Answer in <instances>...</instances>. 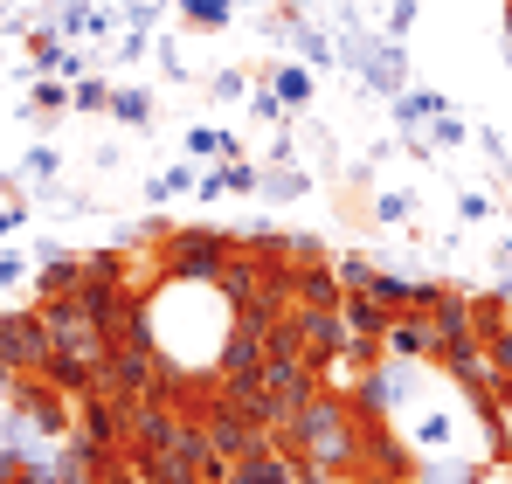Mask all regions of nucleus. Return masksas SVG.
I'll return each mask as SVG.
<instances>
[{"label": "nucleus", "instance_id": "nucleus-1", "mask_svg": "<svg viewBox=\"0 0 512 484\" xmlns=\"http://www.w3.org/2000/svg\"><path fill=\"white\" fill-rule=\"evenodd\" d=\"M277 443H284L298 464H312V471L353 478V471L367 464V415L346 402V395H333V388H312V402L284 415Z\"/></svg>", "mask_w": 512, "mask_h": 484}, {"label": "nucleus", "instance_id": "nucleus-2", "mask_svg": "<svg viewBox=\"0 0 512 484\" xmlns=\"http://www.w3.org/2000/svg\"><path fill=\"white\" fill-rule=\"evenodd\" d=\"M153 249H160V277L167 284H215L222 263H229V249H236V236L229 229H167Z\"/></svg>", "mask_w": 512, "mask_h": 484}, {"label": "nucleus", "instance_id": "nucleus-3", "mask_svg": "<svg viewBox=\"0 0 512 484\" xmlns=\"http://www.w3.org/2000/svg\"><path fill=\"white\" fill-rule=\"evenodd\" d=\"M194 422H201V436H208V450H215L222 464H236V457H250L256 443L270 436V429H256V422H250V415H243L236 402H229L222 388H208V395H201V415H194Z\"/></svg>", "mask_w": 512, "mask_h": 484}, {"label": "nucleus", "instance_id": "nucleus-4", "mask_svg": "<svg viewBox=\"0 0 512 484\" xmlns=\"http://www.w3.org/2000/svg\"><path fill=\"white\" fill-rule=\"evenodd\" d=\"M42 360H49L42 305H14V312H0V367H7V374H42Z\"/></svg>", "mask_w": 512, "mask_h": 484}, {"label": "nucleus", "instance_id": "nucleus-5", "mask_svg": "<svg viewBox=\"0 0 512 484\" xmlns=\"http://www.w3.org/2000/svg\"><path fill=\"white\" fill-rule=\"evenodd\" d=\"M312 388H319V374L305 360H263V415H270V436L284 429L291 408L312 402Z\"/></svg>", "mask_w": 512, "mask_h": 484}, {"label": "nucleus", "instance_id": "nucleus-6", "mask_svg": "<svg viewBox=\"0 0 512 484\" xmlns=\"http://www.w3.org/2000/svg\"><path fill=\"white\" fill-rule=\"evenodd\" d=\"M270 35H277V42H291L305 70H333V63H340L333 35L312 21V7H305V0H298V7H284V14H270Z\"/></svg>", "mask_w": 512, "mask_h": 484}, {"label": "nucleus", "instance_id": "nucleus-7", "mask_svg": "<svg viewBox=\"0 0 512 484\" xmlns=\"http://www.w3.org/2000/svg\"><path fill=\"white\" fill-rule=\"evenodd\" d=\"M70 436L90 443V450H118L125 457V402L118 395H77V429Z\"/></svg>", "mask_w": 512, "mask_h": 484}, {"label": "nucleus", "instance_id": "nucleus-8", "mask_svg": "<svg viewBox=\"0 0 512 484\" xmlns=\"http://www.w3.org/2000/svg\"><path fill=\"white\" fill-rule=\"evenodd\" d=\"M291 471H298V457H291L277 436H263L250 457L229 464V484H291Z\"/></svg>", "mask_w": 512, "mask_h": 484}, {"label": "nucleus", "instance_id": "nucleus-9", "mask_svg": "<svg viewBox=\"0 0 512 484\" xmlns=\"http://www.w3.org/2000/svg\"><path fill=\"white\" fill-rule=\"evenodd\" d=\"M35 263H42V270H35V305H49V298H70V291H77V284H84V256H63V249H35Z\"/></svg>", "mask_w": 512, "mask_h": 484}, {"label": "nucleus", "instance_id": "nucleus-10", "mask_svg": "<svg viewBox=\"0 0 512 484\" xmlns=\"http://www.w3.org/2000/svg\"><path fill=\"white\" fill-rule=\"evenodd\" d=\"M0 484H63L56 450H7L0 443Z\"/></svg>", "mask_w": 512, "mask_h": 484}, {"label": "nucleus", "instance_id": "nucleus-11", "mask_svg": "<svg viewBox=\"0 0 512 484\" xmlns=\"http://www.w3.org/2000/svg\"><path fill=\"white\" fill-rule=\"evenodd\" d=\"M298 194H312V166H298V160H284V166H270V160H256V201H298Z\"/></svg>", "mask_w": 512, "mask_h": 484}, {"label": "nucleus", "instance_id": "nucleus-12", "mask_svg": "<svg viewBox=\"0 0 512 484\" xmlns=\"http://www.w3.org/2000/svg\"><path fill=\"white\" fill-rule=\"evenodd\" d=\"M388 319H395V312H381L374 298H360V291H346V305H340V325H346V339H353V346H381V332H388Z\"/></svg>", "mask_w": 512, "mask_h": 484}, {"label": "nucleus", "instance_id": "nucleus-13", "mask_svg": "<svg viewBox=\"0 0 512 484\" xmlns=\"http://www.w3.org/2000/svg\"><path fill=\"white\" fill-rule=\"evenodd\" d=\"M485 471H492L485 457H450V450H443V457L416 464V484H485Z\"/></svg>", "mask_w": 512, "mask_h": 484}, {"label": "nucleus", "instance_id": "nucleus-14", "mask_svg": "<svg viewBox=\"0 0 512 484\" xmlns=\"http://www.w3.org/2000/svg\"><path fill=\"white\" fill-rule=\"evenodd\" d=\"M388 104H395V125H402V132H416V125H436V118L450 111L436 90H416V83H409L402 97H388Z\"/></svg>", "mask_w": 512, "mask_h": 484}, {"label": "nucleus", "instance_id": "nucleus-15", "mask_svg": "<svg viewBox=\"0 0 512 484\" xmlns=\"http://www.w3.org/2000/svg\"><path fill=\"white\" fill-rule=\"evenodd\" d=\"M270 90H277V97H284V111H305V104H312V70H305V63H277V70H270Z\"/></svg>", "mask_w": 512, "mask_h": 484}, {"label": "nucleus", "instance_id": "nucleus-16", "mask_svg": "<svg viewBox=\"0 0 512 484\" xmlns=\"http://www.w3.org/2000/svg\"><path fill=\"white\" fill-rule=\"evenodd\" d=\"M63 104H70V83H63V77H35V83H28V97H21L28 118H56Z\"/></svg>", "mask_w": 512, "mask_h": 484}, {"label": "nucleus", "instance_id": "nucleus-17", "mask_svg": "<svg viewBox=\"0 0 512 484\" xmlns=\"http://www.w3.org/2000/svg\"><path fill=\"white\" fill-rule=\"evenodd\" d=\"M111 118H118V125H146V118H153V97H146L139 83H111Z\"/></svg>", "mask_w": 512, "mask_h": 484}, {"label": "nucleus", "instance_id": "nucleus-18", "mask_svg": "<svg viewBox=\"0 0 512 484\" xmlns=\"http://www.w3.org/2000/svg\"><path fill=\"white\" fill-rule=\"evenodd\" d=\"M187 160H194V166H201V160H236V139L215 132V125H194V132H187Z\"/></svg>", "mask_w": 512, "mask_h": 484}, {"label": "nucleus", "instance_id": "nucleus-19", "mask_svg": "<svg viewBox=\"0 0 512 484\" xmlns=\"http://www.w3.org/2000/svg\"><path fill=\"white\" fill-rule=\"evenodd\" d=\"M194 187H201V166H194V160H180L173 173L146 180V201H173V194H194Z\"/></svg>", "mask_w": 512, "mask_h": 484}, {"label": "nucleus", "instance_id": "nucleus-20", "mask_svg": "<svg viewBox=\"0 0 512 484\" xmlns=\"http://www.w3.org/2000/svg\"><path fill=\"white\" fill-rule=\"evenodd\" d=\"M180 14H187L194 35H222L229 28V0H180Z\"/></svg>", "mask_w": 512, "mask_h": 484}, {"label": "nucleus", "instance_id": "nucleus-21", "mask_svg": "<svg viewBox=\"0 0 512 484\" xmlns=\"http://www.w3.org/2000/svg\"><path fill=\"white\" fill-rule=\"evenodd\" d=\"M243 104H250V118H263V125H284V118H291V111H284V97H277L263 77L250 83V97H243Z\"/></svg>", "mask_w": 512, "mask_h": 484}, {"label": "nucleus", "instance_id": "nucleus-22", "mask_svg": "<svg viewBox=\"0 0 512 484\" xmlns=\"http://www.w3.org/2000/svg\"><path fill=\"white\" fill-rule=\"evenodd\" d=\"M464 139H471V125H464V118H457V111H443V118H436V125H429V146H436V153H457V146H464Z\"/></svg>", "mask_w": 512, "mask_h": 484}, {"label": "nucleus", "instance_id": "nucleus-23", "mask_svg": "<svg viewBox=\"0 0 512 484\" xmlns=\"http://www.w3.org/2000/svg\"><path fill=\"white\" fill-rule=\"evenodd\" d=\"M70 104H77V111H111V83L104 77H77L70 83Z\"/></svg>", "mask_w": 512, "mask_h": 484}, {"label": "nucleus", "instance_id": "nucleus-24", "mask_svg": "<svg viewBox=\"0 0 512 484\" xmlns=\"http://www.w3.org/2000/svg\"><path fill=\"white\" fill-rule=\"evenodd\" d=\"M409 443H416V450H443V443H450V415H416Z\"/></svg>", "mask_w": 512, "mask_h": 484}, {"label": "nucleus", "instance_id": "nucleus-25", "mask_svg": "<svg viewBox=\"0 0 512 484\" xmlns=\"http://www.w3.org/2000/svg\"><path fill=\"white\" fill-rule=\"evenodd\" d=\"M160 14H167V0H125V7H118V21H132L139 35H153V28H160Z\"/></svg>", "mask_w": 512, "mask_h": 484}, {"label": "nucleus", "instance_id": "nucleus-26", "mask_svg": "<svg viewBox=\"0 0 512 484\" xmlns=\"http://www.w3.org/2000/svg\"><path fill=\"white\" fill-rule=\"evenodd\" d=\"M14 180H28V187L42 180V187H49V180H56V146H35V153L21 160V173H14Z\"/></svg>", "mask_w": 512, "mask_h": 484}, {"label": "nucleus", "instance_id": "nucleus-27", "mask_svg": "<svg viewBox=\"0 0 512 484\" xmlns=\"http://www.w3.org/2000/svg\"><path fill=\"white\" fill-rule=\"evenodd\" d=\"M222 104H236V97H250V70H215V83H208Z\"/></svg>", "mask_w": 512, "mask_h": 484}, {"label": "nucleus", "instance_id": "nucleus-28", "mask_svg": "<svg viewBox=\"0 0 512 484\" xmlns=\"http://www.w3.org/2000/svg\"><path fill=\"white\" fill-rule=\"evenodd\" d=\"M84 7H97V0H35V21H70V14H84Z\"/></svg>", "mask_w": 512, "mask_h": 484}, {"label": "nucleus", "instance_id": "nucleus-29", "mask_svg": "<svg viewBox=\"0 0 512 484\" xmlns=\"http://www.w3.org/2000/svg\"><path fill=\"white\" fill-rule=\"evenodd\" d=\"M346 484H416V471H388V464H367V471H353Z\"/></svg>", "mask_w": 512, "mask_h": 484}, {"label": "nucleus", "instance_id": "nucleus-30", "mask_svg": "<svg viewBox=\"0 0 512 484\" xmlns=\"http://www.w3.org/2000/svg\"><path fill=\"white\" fill-rule=\"evenodd\" d=\"M374 215H381V222H409V215H416V201H409V194H381V201H374Z\"/></svg>", "mask_w": 512, "mask_h": 484}, {"label": "nucleus", "instance_id": "nucleus-31", "mask_svg": "<svg viewBox=\"0 0 512 484\" xmlns=\"http://www.w3.org/2000/svg\"><path fill=\"white\" fill-rule=\"evenodd\" d=\"M146 49H153V35H139V28H125V35H118V63H139Z\"/></svg>", "mask_w": 512, "mask_h": 484}, {"label": "nucleus", "instance_id": "nucleus-32", "mask_svg": "<svg viewBox=\"0 0 512 484\" xmlns=\"http://www.w3.org/2000/svg\"><path fill=\"white\" fill-rule=\"evenodd\" d=\"M28 284V256H0V291H21Z\"/></svg>", "mask_w": 512, "mask_h": 484}, {"label": "nucleus", "instance_id": "nucleus-33", "mask_svg": "<svg viewBox=\"0 0 512 484\" xmlns=\"http://www.w3.org/2000/svg\"><path fill=\"white\" fill-rule=\"evenodd\" d=\"M416 7H423V0H395V14H388V35H395V42L416 28Z\"/></svg>", "mask_w": 512, "mask_h": 484}, {"label": "nucleus", "instance_id": "nucleus-34", "mask_svg": "<svg viewBox=\"0 0 512 484\" xmlns=\"http://www.w3.org/2000/svg\"><path fill=\"white\" fill-rule=\"evenodd\" d=\"M457 215H464V222H485L492 201H485V194H457Z\"/></svg>", "mask_w": 512, "mask_h": 484}, {"label": "nucleus", "instance_id": "nucleus-35", "mask_svg": "<svg viewBox=\"0 0 512 484\" xmlns=\"http://www.w3.org/2000/svg\"><path fill=\"white\" fill-rule=\"evenodd\" d=\"M21 222H28V208H21V201H7V208H0V236H14Z\"/></svg>", "mask_w": 512, "mask_h": 484}, {"label": "nucleus", "instance_id": "nucleus-36", "mask_svg": "<svg viewBox=\"0 0 512 484\" xmlns=\"http://www.w3.org/2000/svg\"><path fill=\"white\" fill-rule=\"evenodd\" d=\"M506 42H512V0H506Z\"/></svg>", "mask_w": 512, "mask_h": 484}]
</instances>
